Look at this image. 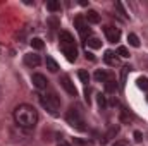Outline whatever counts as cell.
I'll list each match as a JSON object with an SVG mask.
<instances>
[{
    "instance_id": "obj_1",
    "label": "cell",
    "mask_w": 148,
    "mask_h": 146,
    "mask_svg": "<svg viewBox=\"0 0 148 146\" xmlns=\"http://www.w3.org/2000/svg\"><path fill=\"white\" fill-rule=\"evenodd\" d=\"M14 120L23 129H33L38 124V112L33 105L21 103L14 110Z\"/></svg>"
},
{
    "instance_id": "obj_2",
    "label": "cell",
    "mask_w": 148,
    "mask_h": 146,
    "mask_svg": "<svg viewBox=\"0 0 148 146\" xmlns=\"http://www.w3.org/2000/svg\"><path fill=\"white\" fill-rule=\"evenodd\" d=\"M40 103H41L43 108H47L48 113H52V115L59 113L57 110L60 108V100L53 91H48L47 95H40Z\"/></svg>"
},
{
    "instance_id": "obj_3",
    "label": "cell",
    "mask_w": 148,
    "mask_h": 146,
    "mask_svg": "<svg viewBox=\"0 0 148 146\" xmlns=\"http://www.w3.org/2000/svg\"><path fill=\"white\" fill-rule=\"evenodd\" d=\"M66 120L69 122V126H73L74 129H77V131H84L86 127H84V119H83V115H81V112L77 108H71L67 110V113H66Z\"/></svg>"
},
{
    "instance_id": "obj_4",
    "label": "cell",
    "mask_w": 148,
    "mask_h": 146,
    "mask_svg": "<svg viewBox=\"0 0 148 146\" xmlns=\"http://www.w3.org/2000/svg\"><path fill=\"white\" fill-rule=\"evenodd\" d=\"M74 26H76V29L79 31V35H81V36H86V35H90L88 21H86L83 16H77V17L74 19Z\"/></svg>"
},
{
    "instance_id": "obj_5",
    "label": "cell",
    "mask_w": 148,
    "mask_h": 146,
    "mask_svg": "<svg viewBox=\"0 0 148 146\" xmlns=\"http://www.w3.org/2000/svg\"><path fill=\"white\" fill-rule=\"evenodd\" d=\"M59 83H60V86H62V88L71 95V96H76V95H77V89H76V86H74V83L71 81V77H69V76H62Z\"/></svg>"
},
{
    "instance_id": "obj_6",
    "label": "cell",
    "mask_w": 148,
    "mask_h": 146,
    "mask_svg": "<svg viewBox=\"0 0 148 146\" xmlns=\"http://www.w3.org/2000/svg\"><path fill=\"white\" fill-rule=\"evenodd\" d=\"M60 50H62V53L66 55V59L69 62H74L77 59V48H76V45H60Z\"/></svg>"
},
{
    "instance_id": "obj_7",
    "label": "cell",
    "mask_w": 148,
    "mask_h": 146,
    "mask_svg": "<svg viewBox=\"0 0 148 146\" xmlns=\"http://www.w3.org/2000/svg\"><path fill=\"white\" fill-rule=\"evenodd\" d=\"M103 33H105V36H107V40H109L110 43H115V41L121 40V31H119V28L105 26V28H103Z\"/></svg>"
},
{
    "instance_id": "obj_8",
    "label": "cell",
    "mask_w": 148,
    "mask_h": 146,
    "mask_svg": "<svg viewBox=\"0 0 148 146\" xmlns=\"http://www.w3.org/2000/svg\"><path fill=\"white\" fill-rule=\"evenodd\" d=\"M24 64L26 65H29V67H38L40 64H41V59H40V55H36V53H26L24 55Z\"/></svg>"
},
{
    "instance_id": "obj_9",
    "label": "cell",
    "mask_w": 148,
    "mask_h": 146,
    "mask_svg": "<svg viewBox=\"0 0 148 146\" xmlns=\"http://www.w3.org/2000/svg\"><path fill=\"white\" fill-rule=\"evenodd\" d=\"M33 84L38 89H47L48 88V79L43 74H33Z\"/></svg>"
},
{
    "instance_id": "obj_10",
    "label": "cell",
    "mask_w": 148,
    "mask_h": 146,
    "mask_svg": "<svg viewBox=\"0 0 148 146\" xmlns=\"http://www.w3.org/2000/svg\"><path fill=\"white\" fill-rule=\"evenodd\" d=\"M103 60L109 64V65H117L119 64V59H117V53L112 52V50H107L105 55H103Z\"/></svg>"
},
{
    "instance_id": "obj_11",
    "label": "cell",
    "mask_w": 148,
    "mask_h": 146,
    "mask_svg": "<svg viewBox=\"0 0 148 146\" xmlns=\"http://www.w3.org/2000/svg\"><path fill=\"white\" fill-rule=\"evenodd\" d=\"M84 19L88 21V24H98L100 23V14L97 10H88L86 16H84Z\"/></svg>"
},
{
    "instance_id": "obj_12",
    "label": "cell",
    "mask_w": 148,
    "mask_h": 146,
    "mask_svg": "<svg viewBox=\"0 0 148 146\" xmlns=\"http://www.w3.org/2000/svg\"><path fill=\"white\" fill-rule=\"evenodd\" d=\"M60 45H74V38L67 31H60Z\"/></svg>"
},
{
    "instance_id": "obj_13",
    "label": "cell",
    "mask_w": 148,
    "mask_h": 146,
    "mask_svg": "<svg viewBox=\"0 0 148 146\" xmlns=\"http://www.w3.org/2000/svg\"><path fill=\"white\" fill-rule=\"evenodd\" d=\"M95 79H97L98 83H105V81L110 79V74L107 72V71H100V69H98V71L95 72Z\"/></svg>"
},
{
    "instance_id": "obj_14",
    "label": "cell",
    "mask_w": 148,
    "mask_h": 146,
    "mask_svg": "<svg viewBox=\"0 0 148 146\" xmlns=\"http://www.w3.org/2000/svg\"><path fill=\"white\" fill-rule=\"evenodd\" d=\"M45 64H47V69H48L50 72H57V71H59V64H57L52 57H47Z\"/></svg>"
},
{
    "instance_id": "obj_15",
    "label": "cell",
    "mask_w": 148,
    "mask_h": 146,
    "mask_svg": "<svg viewBox=\"0 0 148 146\" xmlns=\"http://www.w3.org/2000/svg\"><path fill=\"white\" fill-rule=\"evenodd\" d=\"M117 134H119V126H112L110 129L107 131V134H105L103 141H109V139H112V138H115Z\"/></svg>"
},
{
    "instance_id": "obj_16",
    "label": "cell",
    "mask_w": 148,
    "mask_h": 146,
    "mask_svg": "<svg viewBox=\"0 0 148 146\" xmlns=\"http://www.w3.org/2000/svg\"><path fill=\"white\" fill-rule=\"evenodd\" d=\"M47 9H48L50 12H59V10H60V2L50 0V2H47Z\"/></svg>"
},
{
    "instance_id": "obj_17",
    "label": "cell",
    "mask_w": 148,
    "mask_h": 146,
    "mask_svg": "<svg viewBox=\"0 0 148 146\" xmlns=\"http://www.w3.org/2000/svg\"><path fill=\"white\" fill-rule=\"evenodd\" d=\"M86 45H88L90 48H100V46H102V41H100L98 38L91 36V38H88V41H86Z\"/></svg>"
},
{
    "instance_id": "obj_18",
    "label": "cell",
    "mask_w": 148,
    "mask_h": 146,
    "mask_svg": "<svg viewBox=\"0 0 148 146\" xmlns=\"http://www.w3.org/2000/svg\"><path fill=\"white\" fill-rule=\"evenodd\" d=\"M105 89H107L109 93H115V91H117V83H115L112 77L109 81H105Z\"/></svg>"
},
{
    "instance_id": "obj_19",
    "label": "cell",
    "mask_w": 148,
    "mask_h": 146,
    "mask_svg": "<svg viewBox=\"0 0 148 146\" xmlns=\"http://www.w3.org/2000/svg\"><path fill=\"white\" fill-rule=\"evenodd\" d=\"M127 41H129V45H131V46H134V48H138V46H140V38L136 36L134 33H129V35H127Z\"/></svg>"
},
{
    "instance_id": "obj_20",
    "label": "cell",
    "mask_w": 148,
    "mask_h": 146,
    "mask_svg": "<svg viewBox=\"0 0 148 146\" xmlns=\"http://www.w3.org/2000/svg\"><path fill=\"white\" fill-rule=\"evenodd\" d=\"M29 43H31V46H33L35 50H41V48L45 46V43H43V40H41V38H33Z\"/></svg>"
},
{
    "instance_id": "obj_21",
    "label": "cell",
    "mask_w": 148,
    "mask_h": 146,
    "mask_svg": "<svg viewBox=\"0 0 148 146\" xmlns=\"http://www.w3.org/2000/svg\"><path fill=\"white\" fill-rule=\"evenodd\" d=\"M138 88L143 89V91H148V77H138Z\"/></svg>"
},
{
    "instance_id": "obj_22",
    "label": "cell",
    "mask_w": 148,
    "mask_h": 146,
    "mask_svg": "<svg viewBox=\"0 0 148 146\" xmlns=\"http://www.w3.org/2000/svg\"><path fill=\"white\" fill-rule=\"evenodd\" d=\"M48 24H50V26H52L53 29L60 28V21H59V19L55 17V16H50V17H48Z\"/></svg>"
},
{
    "instance_id": "obj_23",
    "label": "cell",
    "mask_w": 148,
    "mask_h": 146,
    "mask_svg": "<svg viewBox=\"0 0 148 146\" xmlns=\"http://www.w3.org/2000/svg\"><path fill=\"white\" fill-rule=\"evenodd\" d=\"M117 55H121L122 59H127V57H129V50H127L126 46H119V48H117Z\"/></svg>"
},
{
    "instance_id": "obj_24",
    "label": "cell",
    "mask_w": 148,
    "mask_h": 146,
    "mask_svg": "<svg viewBox=\"0 0 148 146\" xmlns=\"http://www.w3.org/2000/svg\"><path fill=\"white\" fill-rule=\"evenodd\" d=\"M77 76H79V79H81L84 84L90 81V74H88V71H79V72H77Z\"/></svg>"
},
{
    "instance_id": "obj_25",
    "label": "cell",
    "mask_w": 148,
    "mask_h": 146,
    "mask_svg": "<svg viewBox=\"0 0 148 146\" xmlns=\"http://www.w3.org/2000/svg\"><path fill=\"white\" fill-rule=\"evenodd\" d=\"M97 96H98L97 100H98V105H100V108L103 110L105 107H107V100H105V96H103L102 93H100V95H97Z\"/></svg>"
},
{
    "instance_id": "obj_26",
    "label": "cell",
    "mask_w": 148,
    "mask_h": 146,
    "mask_svg": "<svg viewBox=\"0 0 148 146\" xmlns=\"http://www.w3.org/2000/svg\"><path fill=\"white\" fill-rule=\"evenodd\" d=\"M73 141L76 143V145H81V146H90V145H91L90 141H84V139H79V138H74Z\"/></svg>"
},
{
    "instance_id": "obj_27",
    "label": "cell",
    "mask_w": 148,
    "mask_h": 146,
    "mask_svg": "<svg viewBox=\"0 0 148 146\" xmlns=\"http://www.w3.org/2000/svg\"><path fill=\"white\" fill-rule=\"evenodd\" d=\"M112 146H131V145H129V141H126V139H119V141H115Z\"/></svg>"
},
{
    "instance_id": "obj_28",
    "label": "cell",
    "mask_w": 148,
    "mask_h": 146,
    "mask_svg": "<svg viewBox=\"0 0 148 146\" xmlns=\"http://www.w3.org/2000/svg\"><path fill=\"white\" fill-rule=\"evenodd\" d=\"M134 139H136V141H138V143H140V141H141V139H143V134H141V132H140V131H136V132H134Z\"/></svg>"
},
{
    "instance_id": "obj_29",
    "label": "cell",
    "mask_w": 148,
    "mask_h": 146,
    "mask_svg": "<svg viewBox=\"0 0 148 146\" xmlns=\"http://www.w3.org/2000/svg\"><path fill=\"white\" fill-rule=\"evenodd\" d=\"M57 146H71V145H69L67 141H64V139H59V141H57Z\"/></svg>"
},
{
    "instance_id": "obj_30",
    "label": "cell",
    "mask_w": 148,
    "mask_h": 146,
    "mask_svg": "<svg viewBox=\"0 0 148 146\" xmlns=\"http://www.w3.org/2000/svg\"><path fill=\"white\" fill-rule=\"evenodd\" d=\"M86 59H90V60H95V57H93V53H90L88 50H86Z\"/></svg>"
},
{
    "instance_id": "obj_31",
    "label": "cell",
    "mask_w": 148,
    "mask_h": 146,
    "mask_svg": "<svg viewBox=\"0 0 148 146\" xmlns=\"http://www.w3.org/2000/svg\"><path fill=\"white\" fill-rule=\"evenodd\" d=\"M0 98H2V88H0Z\"/></svg>"
},
{
    "instance_id": "obj_32",
    "label": "cell",
    "mask_w": 148,
    "mask_h": 146,
    "mask_svg": "<svg viewBox=\"0 0 148 146\" xmlns=\"http://www.w3.org/2000/svg\"><path fill=\"white\" fill-rule=\"evenodd\" d=\"M147 100H148V96H147Z\"/></svg>"
}]
</instances>
